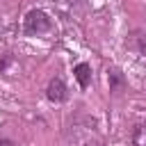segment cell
Segmentation results:
<instances>
[{"label": "cell", "mask_w": 146, "mask_h": 146, "mask_svg": "<svg viewBox=\"0 0 146 146\" xmlns=\"http://www.w3.org/2000/svg\"><path fill=\"white\" fill-rule=\"evenodd\" d=\"M87 146H103V141H89Z\"/></svg>", "instance_id": "ba28073f"}, {"label": "cell", "mask_w": 146, "mask_h": 146, "mask_svg": "<svg viewBox=\"0 0 146 146\" xmlns=\"http://www.w3.org/2000/svg\"><path fill=\"white\" fill-rule=\"evenodd\" d=\"M128 48H132L137 55H141V57H146V32L144 30H135L130 36H128Z\"/></svg>", "instance_id": "3957f363"}, {"label": "cell", "mask_w": 146, "mask_h": 146, "mask_svg": "<svg viewBox=\"0 0 146 146\" xmlns=\"http://www.w3.org/2000/svg\"><path fill=\"white\" fill-rule=\"evenodd\" d=\"M0 146H14V141H9V139H0Z\"/></svg>", "instance_id": "52a82bcc"}, {"label": "cell", "mask_w": 146, "mask_h": 146, "mask_svg": "<svg viewBox=\"0 0 146 146\" xmlns=\"http://www.w3.org/2000/svg\"><path fill=\"white\" fill-rule=\"evenodd\" d=\"M46 96H48V100H52V103H64V100L68 98V89H66L64 80H62V78H52V80L48 82Z\"/></svg>", "instance_id": "7a4b0ae2"}, {"label": "cell", "mask_w": 146, "mask_h": 146, "mask_svg": "<svg viewBox=\"0 0 146 146\" xmlns=\"http://www.w3.org/2000/svg\"><path fill=\"white\" fill-rule=\"evenodd\" d=\"M132 146H146V121H137L130 132Z\"/></svg>", "instance_id": "5b68a950"}, {"label": "cell", "mask_w": 146, "mask_h": 146, "mask_svg": "<svg viewBox=\"0 0 146 146\" xmlns=\"http://www.w3.org/2000/svg\"><path fill=\"white\" fill-rule=\"evenodd\" d=\"M107 80H110V91H112V94H116V91L125 84V80H123V75H121L119 68H110V71H107Z\"/></svg>", "instance_id": "8992f818"}, {"label": "cell", "mask_w": 146, "mask_h": 146, "mask_svg": "<svg viewBox=\"0 0 146 146\" xmlns=\"http://www.w3.org/2000/svg\"><path fill=\"white\" fill-rule=\"evenodd\" d=\"M73 75H75V80H78L80 89H87V87H89V82H91V66H89L87 62H80V64H75Z\"/></svg>", "instance_id": "277c9868"}, {"label": "cell", "mask_w": 146, "mask_h": 146, "mask_svg": "<svg viewBox=\"0 0 146 146\" xmlns=\"http://www.w3.org/2000/svg\"><path fill=\"white\" fill-rule=\"evenodd\" d=\"M52 27V21L50 16L43 11V9H30L23 18V32L27 36H34V34H43Z\"/></svg>", "instance_id": "6da1fadb"}]
</instances>
